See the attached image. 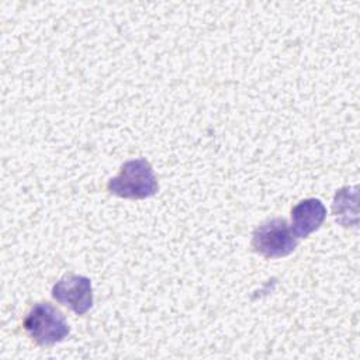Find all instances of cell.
I'll list each match as a JSON object with an SVG mask.
<instances>
[{"label": "cell", "mask_w": 360, "mask_h": 360, "mask_svg": "<svg viewBox=\"0 0 360 360\" xmlns=\"http://www.w3.org/2000/svg\"><path fill=\"white\" fill-rule=\"evenodd\" d=\"M27 335L39 346L62 342L70 332L65 315L49 302H37L22 321Z\"/></svg>", "instance_id": "7a4b0ae2"}, {"label": "cell", "mask_w": 360, "mask_h": 360, "mask_svg": "<svg viewBox=\"0 0 360 360\" xmlns=\"http://www.w3.org/2000/svg\"><path fill=\"white\" fill-rule=\"evenodd\" d=\"M326 218V207L319 198H305L295 204L291 210V231L295 238H307Z\"/></svg>", "instance_id": "5b68a950"}, {"label": "cell", "mask_w": 360, "mask_h": 360, "mask_svg": "<svg viewBox=\"0 0 360 360\" xmlns=\"http://www.w3.org/2000/svg\"><path fill=\"white\" fill-rule=\"evenodd\" d=\"M298 245L291 228L284 218L267 219L255 228L252 233V249L267 259L288 256Z\"/></svg>", "instance_id": "3957f363"}, {"label": "cell", "mask_w": 360, "mask_h": 360, "mask_svg": "<svg viewBox=\"0 0 360 360\" xmlns=\"http://www.w3.org/2000/svg\"><path fill=\"white\" fill-rule=\"evenodd\" d=\"M107 190L110 194L121 198L142 200L155 195L159 184L152 165L146 159L139 158L127 160L120 167V173L108 180Z\"/></svg>", "instance_id": "6da1fadb"}, {"label": "cell", "mask_w": 360, "mask_h": 360, "mask_svg": "<svg viewBox=\"0 0 360 360\" xmlns=\"http://www.w3.org/2000/svg\"><path fill=\"white\" fill-rule=\"evenodd\" d=\"M52 298L72 309L77 315H84L93 307V287L89 277L68 273L52 287Z\"/></svg>", "instance_id": "277c9868"}]
</instances>
